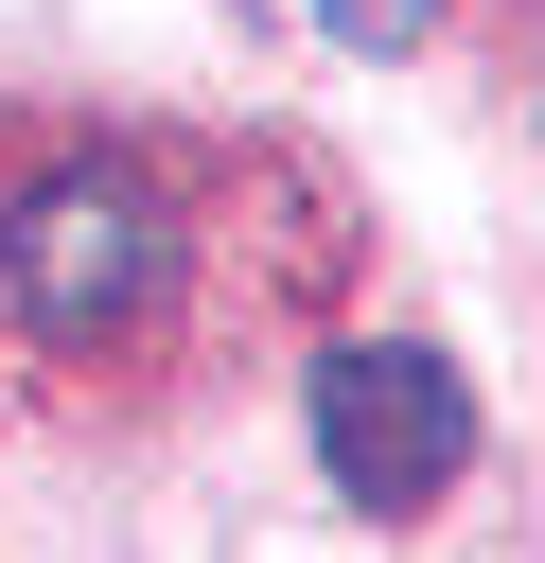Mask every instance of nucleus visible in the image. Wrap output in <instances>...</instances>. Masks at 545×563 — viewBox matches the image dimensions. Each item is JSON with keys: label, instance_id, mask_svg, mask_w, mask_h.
<instances>
[{"label": "nucleus", "instance_id": "nucleus-3", "mask_svg": "<svg viewBox=\"0 0 545 563\" xmlns=\"http://www.w3.org/2000/svg\"><path fill=\"white\" fill-rule=\"evenodd\" d=\"M334 35H352V53H422V35H440V0H334Z\"/></svg>", "mask_w": 545, "mask_h": 563}, {"label": "nucleus", "instance_id": "nucleus-2", "mask_svg": "<svg viewBox=\"0 0 545 563\" xmlns=\"http://www.w3.org/2000/svg\"><path fill=\"white\" fill-rule=\"evenodd\" d=\"M457 457H475V387H457V352H422V334H334L316 352V475L352 493V510H440L457 493Z\"/></svg>", "mask_w": 545, "mask_h": 563}, {"label": "nucleus", "instance_id": "nucleus-1", "mask_svg": "<svg viewBox=\"0 0 545 563\" xmlns=\"http://www.w3.org/2000/svg\"><path fill=\"white\" fill-rule=\"evenodd\" d=\"M176 194L141 176V158H35L18 194H0V299L35 317V334H123V317H158L176 299Z\"/></svg>", "mask_w": 545, "mask_h": 563}]
</instances>
